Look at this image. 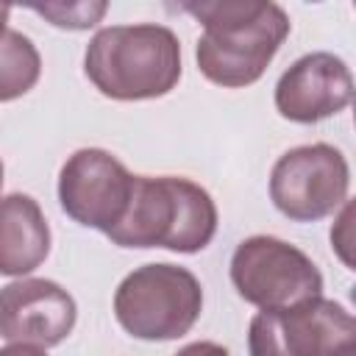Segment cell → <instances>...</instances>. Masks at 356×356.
<instances>
[{
	"label": "cell",
	"instance_id": "obj_5",
	"mask_svg": "<svg viewBox=\"0 0 356 356\" xmlns=\"http://www.w3.org/2000/svg\"><path fill=\"white\" fill-rule=\"evenodd\" d=\"M231 281L248 303L261 312L292 309L303 300L320 298L323 275L314 261L275 236L245 239L231 259Z\"/></svg>",
	"mask_w": 356,
	"mask_h": 356
},
{
	"label": "cell",
	"instance_id": "obj_17",
	"mask_svg": "<svg viewBox=\"0 0 356 356\" xmlns=\"http://www.w3.org/2000/svg\"><path fill=\"white\" fill-rule=\"evenodd\" d=\"M8 14H11V6L0 3V33L6 31V22H8Z\"/></svg>",
	"mask_w": 356,
	"mask_h": 356
},
{
	"label": "cell",
	"instance_id": "obj_6",
	"mask_svg": "<svg viewBox=\"0 0 356 356\" xmlns=\"http://www.w3.org/2000/svg\"><path fill=\"white\" fill-rule=\"evenodd\" d=\"M250 356H356L353 317L334 300L312 298L250 320Z\"/></svg>",
	"mask_w": 356,
	"mask_h": 356
},
{
	"label": "cell",
	"instance_id": "obj_4",
	"mask_svg": "<svg viewBox=\"0 0 356 356\" xmlns=\"http://www.w3.org/2000/svg\"><path fill=\"white\" fill-rule=\"evenodd\" d=\"M203 309L197 278L175 264H145L122 278L114 295L117 323L136 339H178Z\"/></svg>",
	"mask_w": 356,
	"mask_h": 356
},
{
	"label": "cell",
	"instance_id": "obj_3",
	"mask_svg": "<svg viewBox=\"0 0 356 356\" xmlns=\"http://www.w3.org/2000/svg\"><path fill=\"white\" fill-rule=\"evenodd\" d=\"M83 70L106 97H161L181 78V44L164 25H111L89 42Z\"/></svg>",
	"mask_w": 356,
	"mask_h": 356
},
{
	"label": "cell",
	"instance_id": "obj_15",
	"mask_svg": "<svg viewBox=\"0 0 356 356\" xmlns=\"http://www.w3.org/2000/svg\"><path fill=\"white\" fill-rule=\"evenodd\" d=\"M350 214H353V206H350V203H345V211H342V220H339V225H342V228H348V225H350ZM331 242L337 245V242H339V236H331ZM345 248H350V239L339 242V256H342V261L350 267V261H348V256H345Z\"/></svg>",
	"mask_w": 356,
	"mask_h": 356
},
{
	"label": "cell",
	"instance_id": "obj_1",
	"mask_svg": "<svg viewBox=\"0 0 356 356\" xmlns=\"http://www.w3.org/2000/svg\"><path fill=\"white\" fill-rule=\"evenodd\" d=\"M181 8L203 22L197 67L220 86H248L259 81L289 33V19L275 3L222 0L186 3Z\"/></svg>",
	"mask_w": 356,
	"mask_h": 356
},
{
	"label": "cell",
	"instance_id": "obj_12",
	"mask_svg": "<svg viewBox=\"0 0 356 356\" xmlns=\"http://www.w3.org/2000/svg\"><path fill=\"white\" fill-rule=\"evenodd\" d=\"M39 53L28 36L19 31L0 33V100H14L25 95L39 81Z\"/></svg>",
	"mask_w": 356,
	"mask_h": 356
},
{
	"label": "cell",
	"instance_id": "obj_11",
	"mask_svg": "<svg viewBox=\"0 0 356 356\" xmlns=\"http://www.w3.org/2000/svg\"><path fill=\"white\" fill-rule=\"evenodd\" d=\"M50 250V231L42 209L28 195L0 200V273L25 275L36 270Z\"/></svg>",
	"mask_w": 356,
	"mask_h": 356
},
{
	"label": "cell",
	"instance_id": "obj_10",
	"mask_svg": "<svg viewBox=\"0 0 356 356\" xmlns=\"http://www.w3.org/2000/svg\"><path fill=\"white\" fill-rule=\"evenodd\" d=\"M353 78L342 58L309 53L298 58L275 86V108L292 122H317L350 103Z\"/></svg>",
	"mask_w": 356,
	"mask_h": 356
},
{
	"label": "cell",
	"instance_id": "obj_2",
	"mask_svg": "<svg viewBox=\"0 0 356 356\" xmlns=\"http://www.w3.org/2000/svg\"><path fill=\"white\" fill-rule=\"evenodd\" d=\"M217 231V209L209 192L186 178L134 175V192L122 220L106 234L120 248L203 250Z\"/></svg>",
	"mask_w": 356,
	"mask_h": 356
},
{
	"label": "cell",
	"instance_id": "obj_18",
	"mask_svg": "<svg viewBox=\"0 0 356 356\" xmlns=\"http://www.w3.org/2000/svg\"><path fill=\"white\" fill-rule=\"evenodd\" d=\"M0 189H3V164H0Z\"/></svg>",
	"mask_w": 356,
	"mask_h": 356
},
{
	"label": "cell",
	"instance_id": "obj_8",
	"mask_svg": "<svg viewBox=\"0 0 356 356\" xmlns=\"http://www.w3.org/2000/svg\"><path fill=\"white\" fill-rule=\"evenodd\" d=\"M134 175L106 150L86 147L67 159L58 175L61 209L81 225L108 234L125 214Z\"/></svg>",
	"mask_w": 356,
	"mask_h": 356
},
{
	"label": "cell",
	"instance_id": "obj_16",
	"mask_svg": "<svg viewBox=\"0 0 356 356\" xmlns=\"http://www.w3.org/2000/svg\"><path fill=\"white\" fill-rule=\"evenodd\" d=\"M0 356H44V350L33 345H11V348H3Z\"/></svg>",
	"mask_w": 356,
	"mask_h": 356
},
{
	"label": "cell",
	"instance_id": "obj_13",
	"mask_svg": "<svg viewBox=\"0 0 356 356\" xmlns=\"http://www.w3.org/2000/svg\"><path fill=\"white\" fill-rule=\"evenodd\" d=\"M36 14H42L44 19H50L56 28H70V31H83L92 28L103 14H106V3H50V6H31Z\"/></svg>",
	"mask_w": 356,
	"mask_h": 356
},
{
	"label": "cell",
	"instance_id": "obj_14",
	"mask_svg": "<svg viewBox=\"0 0 356 356\" xmlns=\"http://www.w3.org/2000/svg\"><path fill=\"white\" fill-rule=\"evenodd\" d=\"M175 356H228V350L214 342H195V345H186L184 350H178Z\"/></svg>",
	"mask_w": 356,
	"mask_h": 356
},
{
	"label": "cell",
	"instance_id": "obj_7",
	"mask_svg": "<svg viewBox=\"0 0 356 356\" xmlns=\"http://www.w3.org/2000/svg\"><path fill=\"white\" fill-rule=\"evenodd\" d=\"M348 195V164L331 145H303L284 153L270 175V197L275 209L295 222H314Z\"/></svg>",
	"mask_w": 356,
	"mask_h": 356
},
{
	"label": "cell",
	"instance_id": "obj_9",
	"mask_svg": "<svg viewBox=\"0 0 356 356\" xmlns=\"http://www.w3.org/2000/svg\"><path fill=\"white\" fill-rule=\"evenodd\" d=\"M75 325V300L44 278H22L0 289V337L17 345L53 348Z\"/></svg>",
	"mask_w": 356,
	"mask_h": 356
}]
</instances>
